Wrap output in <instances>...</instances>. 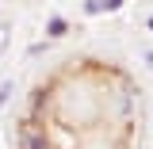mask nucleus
<instances>
[{"instance_id":"nucleus-1","label":"nucleus","mask_w":153,"mask_h":149,"mask_svg":"<svg viewBox=\"0 0 153 149\" xmlns=\"http://www.w3.org/2000/svg\"><path fill=\"white\" fill-rule=\"evenodd\" d=\"M19 142H23V149H50V145H46V138H42V130L31 126V122L19 130Z\"/></svg>"},{"instance_id":"nucleus-2","label":"nucleus","mask_w":153,"mask_h":149,"mask_svg":"<svg viewBox=\"0 0 153 149\" xmlns=\"http://www.w3.org/2000/svg\"><path fill=\"white\" fill-rule=\"evenodd\" d=\"M65 35H69V19L50 16V23H46V38H65Z\"/></svg>"},{"instance_id":"nucleus-3","label":"nucleus","mask_w":153,"mask_h":149,"mask_svg":"<svg viewBox=\"0 0 153 149\" xmlns=\"http://www.w3.org/2000/svg\"><path fill=\"white\" fill-rule=\"evenodd\" d=\"M12 92H16V84H12V80H0V111H4V103L12 99Z\"/></svg>"},{"instance_id":"nucleus-4","label":"nucleus","mask_w":153,"mask_h":149,"mask_svg":"<svg viewBox=\"0 0 153 149\" xmlns=\"http://www.w3.org/2000/svg\"><path fill=\"white\" fill-rule=\"evenodd\" d=\"M100 12H103L100 0H84V16H100Z\"/></svg>"},{"instance_id":"nucleus-5","label":"nucleus","mask_w":153,"mask_h":149,"mask_svg":"<svg viewBox=\"0 0 153 149\" xmlns=\"http://www.w3.org/2000/svg\"><path fill=\"white\" fill-rule=\"evenodd\" d=\"M100 4H103V12H119V8H123L126 0H100Z\"/></svg>"},{"instance_id":"nucleus-6","label":"nucleus","mask_w":153,"mask_h":149,"mask_svg":"<svg viewBox=\"0 0 153 149\" xmlns=\"http://www.w3.org/2000/svg\"><path fill=\"white\" fill-rule=\"evenodd\" d=\"M4 46H8V27L0 23V50H4Z\"/></svg>"},{"instance_id":"nucleus-7","label":"nucleus","mask_w":153,"mask_h":149,"mask_svg":"<svg viewBox=\"0 0 153 149\" xmlns=\"http://www.w3.org/2000/svg\"><path fill=\"white\" fill-rule=\"evenodd\" d=\"M146 65H149V69H153V50H146Z\"/></svg>"},{"instance_id":"nucleus-8","label":"nucleus","mask_w":153,"mask_h":149,"mask_svg":"<svg viewBox=\"0 0 153 149\" xmlns=\"http://www.w3.org/2000/svg\"><path fill=\"white\" fill-rule=\"evenodd\" d=\"M146 27H149V31H153V16H149V19H146Z\"/></svg>"}]
</instances>
